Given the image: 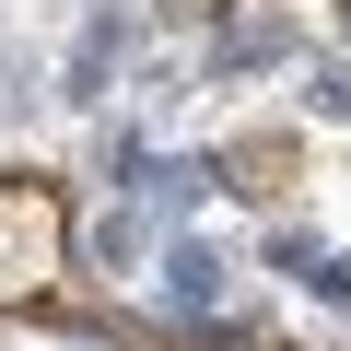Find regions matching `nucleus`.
Returning a JSON list of instances; mask_svg holds the SVG:
<instances>
[{
  "label": "nucleus",
  "mask_w": 351,
  "mask_h": 351,
  "mask_svg": "<svg viewBox=\"0 0 351 351\" xmlns=\"http://www.w3.org/2000/svg\"><path fill=\"white\" fill-rule=\"evenodd\" d=\"M211 281H223V258H199V246L176 258V304H211Z\"/></svg>",
  "instance_id": "1"
},
{
  "label": "nucleus",
  "mask_w": 351,
  "mask_h": 351,
  "mask_svg": "<svg viewBox=\"0 0 351 351\" xmlns=\"http://www.w3.org/2000/svg\"><path fill=\"white\" fill-rule=\"evenodd\" d=\"M316 293H328V304H351V258H316Z\"/></svg>",
  "instance_id": "2"
}]
</instances>
